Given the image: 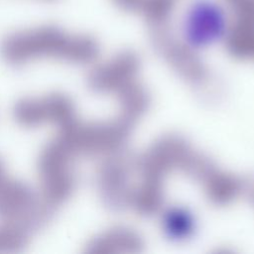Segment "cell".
Masks as SVG:
<instances>
[{
	"label": "cell",
	"instance_id": "obj_7",
	"mask_svg": "<svg viewBox=\"0 0 254 254\" xmlns=\"http://www.w3.org/2000/svg\"><path fill=\"white\" fill-rule=\"evenodd\" d=\"M7 177V174H6V171H5V167H4V164L3 162L0 160V182L5 179Z\"/></svg>",
	"mask_w": 254,
	"mask_h": 254
},
{
	"label": "cell",
	"instance_id": "obj_1",
	"mask_svg": "<svg viewBox=\"0 0 254 254\" xmlns=\"http://www.w3.org/2000/svg\"><path fill=\"white\" fill-rule=\"evenodd\" d=\"M0 53L4 61L12 65L43 58L80 64L93 58L95 44L86 36L46 25L8 34L0 44Z\"/></svg>",
	"mask_w": 254,
	"mask_h": 254
},
{
	"label": "cell",
	"instance_id": "obj_2",
	"mask_svg": "<svg viewBox=\"0 0 254 254\" xmlns=\"http://www.w3.org/2000/svg\"><path fill=\"white\" fill-rule=\"evenodd\" d=\"M183 4L177 28L179 40L188 52H209L230 37L232 18L224 0H186Z\"/></svg>",
	"mask_w": 254,
	"mask_h": 254
},
{
	"label": "cell",
	"instance_id": "obj_5",
	"mask_svg": "<svg viewBox=\"0 0 254 254\" xmlns=\"http://www.w3.org/2000/svg\"><path fill=\"white\" fill-rule=\"evenodd\" d=\"M159 224L162 235L173 244L188 243L196 236L199 229V220L194 210L179 202L163 208Z\"/></svg>",
	"mask_w": 254,
	"mask_h": 254
},
{
	"label": "cell",
	"instance_id": "obj_4",
	"mask_svg": "<svg viewBox=\"0 0 254 254\" xmlns=\"http://www.w3.org/2000/svg\"><path fill=\"white\" fill-rule=\"evenodd\" d=\"M13 116L17 123L25 127L50 123L63 129L76 121L71 100L61 93L23 98L15 104Z\"/></svg>",
	"mask_w": 254,
	"mask_h": 254
},
{
	"label": "cell",
	"instance_id": "obj_6",
	"mask_svg": "<svg viewBox=\"0 0 254 254\" xmlns=\"http://www.w3.org/2000/svg\"><path fill=\"white\" fill-rule=\"evenodd\" d=\"M29 230L24 226L7 221L0 225V252H18L28 241Z\"/></svg>",
	"mask_w": 254,
	"mask_h": 254
},
{
	"label": "cell",
	"instance_id": "obj_3",
	"mask_svg": "<svg viewBox=\"0 0 254 254\" xmlns=\"http://www.w3.org/2000/svg\"><path fill=\"white\" fill-rule=\"evenodd\" d=\"M72 156L71 151L58 137L40 155L39 171L44 201L52 207L63 203L71 194L74 184L70 168Z\"/></svg>",
	"mask_w": 254,
	"mask_h": 254
}]
</instances>
